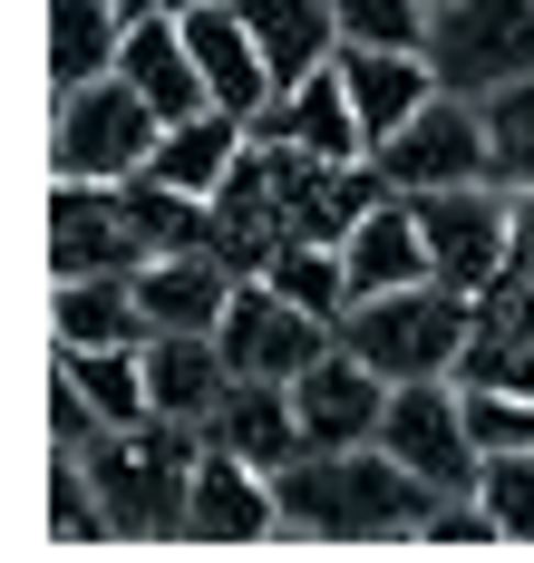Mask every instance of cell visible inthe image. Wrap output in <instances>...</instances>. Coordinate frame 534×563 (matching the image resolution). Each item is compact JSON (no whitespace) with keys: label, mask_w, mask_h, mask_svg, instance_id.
<instances>
[{"label":"cell","mask_w":534,"mask_h":563,"mask_svg":"<svg viewBox=\"0 0 534 563\" xmlns=\"http://www.w3.org/2000/svg\"><path fill=\"white\" fill-rule=\"evenodd\" d=\"M282 486V525L311 544H418V515L437 506V486L409 476L379 448H301L292 466H272Z\"/></svg>","instance_id":"6da1fadb"},{"label":"cell","mask_w":534,"mask_h":563,"mask_svg":"<svg viewBox=\"0 0 534 563\" xmlns=\"http://www.w3.org/2000/svg\"><path fill=\"white\" fill-rule=\"evenodd\" d=\"M88 456L98 496L118 544H185V496H194V466H204V428L185 418H146V428H108Z\"/></svg>","instance_id":"7a4b0ae2"},{"label":"cell","mask_w":534,"mask_h":563,"mask_svg":"<svg viewBox=\"0 0 534 563\" xmlns=\"http://www.w3.org/2000/svg\"><path fill=\"white\" fill-rule=\"evenodd\" d=\"M476 331V301L447 291V282H399V291H359L341 311V340H351L369 369L389 379H457Z\"/></svg>","instance_id":"3957f363"},{"label":"cell","mask_w":534,"mask_h":563,"mask_svg":"<svg viewBox=\"0 0 534 563\" xmlns=\"http://www.w3.org/2000/svg\"><path fill=\"white\" fill-rule=\"evenodd\" d=\"M156 136H166V117L136 98V78H78L59 88V146H49V166L59 175H88V185H126V175L156 166Z\"/></svg>","instance_id":"277c9868"},{"label":"cell","mask_w":534,"mask_h":563,"mask_svg":"<svg viewBox=\"0 0 534 563\" xmlns=\"http://www.w3.org/2000/svg\"><path fill=\"white\" fill-rule=\"evenodd\" d=\"M427 68L457 98H496L534 78V0H437L427 10Z\"/></svg>","instance_id":"5b68a950"},{"label":"cell","mask_w":534,"mask_h":563,"mask_svg":"<svg viewBox=\"0 0 534 563\" xmlns=\"http://www.w3.org/2000/svg\"><path fill=\"white\" fill-rule=\"evenodd\" d=\"M379 448L399 456L409 476H427L437 496H467L476 476H486V448H476V428H467V389L457 379H389Z\"/></svg>","instance_id":"8992f818"},{"label":"cell","mask_w":534,"mask_h":563,"mask_svg":"<svg viewBox=\"0 0 534 563\" xmlns=\"http://www.w3.org/2000/svg\"><path fill=\"white\" fill-rule=\"evenodd\" d=\"M369 166L389 195H437V185H476L486 175V98H457V88H437L409 126H389L379 146H369Z\"/></svg>","instance_id":"52a82bcc"},{"label":"cell","mask_w":534,"mask_h":563,"mask_svg":"<svg viewBox=\"0 0 534 563\" xmlns=\"http://www.w3.org/2000/svg\"><path fill=\"white\" fill-rule=\"evenodd\" d=\"M418 224H427V273L447 291H486V282L515 263V214H505V185L476 175V185H437V195H409Z\"/></svg>","instance_id":"ba28073f"},{"label":"cell","mask_w":534,"mask_h":563,"mask_svg":"<svg viewBox=\"0 0 534 563\" xmlns=\"http://www.w3.org/2000/svg\"><path fill=\"white\" fill-rule=\"evenodd\" d=\"M272 534H292V525H282L272 466H253V456H234V448L204 438L194 496H185V544H194V554H253V544H272Z\"/></svg>","instance_id":"9c48e42d"},{"label":"cell","mask_w":534,"mask_h":563,"mask_svg":"<svg viewBox=\"0 0 534 563\" xmlns=\"http://www.w3.org/2000/svg\"><path fill=\"white\" fill-rule=\"evenodd\" d=\"M214 340H224V360H234V379H301L321 350H331V321L321 311H301V301H282L263 273L234 282V301H224V321H214Z\"/></svg>","instance_id":"30bf717a"},{"label":"cell","mask_w":534,"mask_h":563,"mask_svg":"<svg viewBox=\"0 0 534 563\" xmlns=\"http://www.w3.org/2000/svg\"><path fill=\"white\" fill-rule=\"evenodd\" d=\"M146 263V233L126 214V185H88L59 175L49 185V273H136Z\"/></svg>","instance_id":"8fae6325"},{"label":"cell","mask_w":534,"mask_h":563,"mask_svg":"<svg viewBox=\"0 0 534 563\" xmlns=\"http://www.w3.org/2000/svg\"><path fill=\"white\" fill-rule=\"evenodd\" d=\"M292 398H301V438L311 448H369L379 418H389V369H369L351 340H331L292 379Z\"/></svg>","instance_id":"7c38bea8"},{"label":"cell","mask_w":534,"mask_h":563,"mask_svg":"<svg viewBox=\"0 0 534 563\" xmlns=\"http://www.w3.org/2000/svg\"><path fill=\"white\" fill-rule=\"evenodd\" d=\"M118 78H136V98H146L156 117L214 108V88H204V58H194V40H185V10H136V20H126Z\"/></svg>","instance_id":"4fadbf2b"},{"label":"cell","mask_w":534,"mask_h":563,"mask_svg":"<svg viewBox=\"0 0 534 563\" xmlns=\"http://www.w3.org/2000/svg\"><path fill=\"white\" fill-rule=\"evenodd\" d=\"M234 263L204 243V253H146L136 263V301H146V321L156 331H214L224 321V301H234Z\"/></svg>","instance_id":"5bb4252c"},{"label":"cell","mask_w":534,"mask_h":563,"mask_svg":"<svg viewBox=\"0 0 534 563\" xmlns=\"http://www.w3.org/2000/svg\"><path fill=\"white\" fill-rule=\"evenodd\" d=\"M146 389H156V418L204 428L234 389V360H224L214 331H146Z\"/></svg>","instance_id":"9a60e30c"},{"label":"cell","mask_w":534,"mask_h":563,"mask_svg":"<svg viewBox=\"0 0 534 563\" xmlns=\"http://www.w3.org/2000/svg\"><path fill=\"white\" fill-rule=\"evenodd\" d=\"M263 136L311 146V156H369V126H359V98H351V78H341V58L311 68V78H292L272 98V117H263Z\"/></svg>","instance_id":"2e32d148"},{"label":"cell","mask_w":534,"mask_h":563,"mask_svg":"<svg viewBox=\"0 0 534 563\" xmlns=\"http://www.w3.org/2000/svg\"><path fill=\"white\" fill-rule=\"evenodd\" d=\"M253 156V126H243L234 108H194V117H166V136H156V166L146 175H166V185H185V195H224L234 185V166Z\"/></svg>","instance_id":"e0dca14e"},{"label":"cell","mask_w":534,"mask_h":563,"mask_svg":"<svg viewBox=\"0 0 534 563\" xmlns=\"http://www.w3.org/2000/svg\"><path fill=\"white\" fill-rule=\"evenodd\" d=\"M341 78H351V98H359V126H369V146H379L389 126H409V117L437 98V68H427V49L341 40Z\"/></svg>","instance_id":"ac0fdd59"},{"label":"cell","mask_w":534,"mask_h":563,"mask_svg":"<svg viewBox=\"0 0 534 563\" xmlns=\"http://www.w3.org/2000/svg\"><path fill=\"white\" fill-rule=\"evenodd\" d=\"M204 438H214V448H234V456H253V466H292V456L311 448V438H301L292 379H234L224 408L204 418Z\"/></svg>","instance_id":"d6986e66"},{"label":"cell","mask_w":534,"mask_h":563,"mask_svg":"<svg viewBox=\"0 0 534 563\" xmlns=\"http://www.w3.org/2000/svg\"><path fill=\"white\" fill-rule=\"evenodd\" d=\"M341 253H351V291H399V282H437L427 273V224H418L409 195H379L351 233H341Z\"/></svg>","instance_id":"ffe728a7"},{"label":"cell","mask_w":534,"mask_h":563,"mask_svg":"<svg viewBox=\"0 0 534 563\" xmlns=\"http://www.w3.org/2000/svg\"><path fill=\"white\" fill-rule=\"evenodd\" d=\"M156 331L146 301H136V273H68L59 282V350H136Z\"/></svg>","instance_id":"44dd1931"},{"label":"cell","mask_w":534,"mask_h":563,"mask_svg":"<svg viewBox=\"0 0 534 563\" xmlns=\"http://www.w3.org/2000/svg\"><path fill=\"white\" fill-rule=\"evenodd\" d=\"M234 10L253 20V40H263V58H272L282 88L341 58V10L331 0H234Z\"/></svg>","instance_id":"7402d4cb"},{"label":"cell","mask_w":534,"mask_h":563,"mask_svg":"<svg viewBox=\"0 0 534 563\" xmlns=\"http://www.w3.org/2000/svg\"><path fill=\"white\" fill-rule=\"evenodd\" d=\"M126 0H49V78L78 88V78H108L126 49Z\"/></svg>","instance_id":"603a6c76"},{"label":"cell","mask_w":534,"mask_h":563,"mask_svg":"<svg viewBox=\"0 0 534 563\" xmlns=\"http://www.w3.org/2000/svg\"><path fill=\"white\" fill-rule=\"evenodd\" d=\"M59 379L98 408V428H146V418H156V389H146V340H136V350H59Z\"/></svg>","instance_id":"cb8c5ba5"},{"label":"cell","mask_w":534,"mask_h":563,"mask_svg":"<svg viewBox=\"0 0 534 563\" xmlns=\"http://www.w3.org/2000/svg\"><path fill=\"white\" fill-rule=\"evenodd\" d=\"M263 282H272L282 301H301V311H321L331 331H341V311L359 301V291H351V253H341V243H321V233H292V243L263 263Z\"/></svg>","instance_id":"d4e9b609"},{"label":"cell","mask_w":534,"mask_h":563,"mask_svg":"<svg viewBox=\"0 0 534 563\" xmlns=\"http://www.w3.org/2000/svg\"><path fill=\"white\" fill-rule=\"evenodd\" d=\"M49 544H78V554L118 544L108 496H98V476H88V456H78V448H49Z\"/></svg>","instance_id":"484cf974"},{"label":"cell","mask_w":534,"mask_h":563,"mask_svg":"<svg viewBox=\"0 0 534 563\" xmlns=\"http://www.w3.org/2000/svg\"><path fill=\"white\" fill-rule=\"evenodd\" d=\"M486 175L496 185H534V78L486 98Z\"/></svg>","instance_id":"4316f807"},{"label":"cell","mask_w":534,"mask_h":563,"mask_svg":"<svg viewBox=\"0 0 534 563\" xmlns=\"http://www.w3.org/2000/svg\"><path fill=\"white\" fill-rule=\"evenodd\" d=\"M496 544H505V525H496V506L467 486V496H437V506L418 515L409 554H496Z\"/></svg>","instance_id":"83f0119b"},{"label":"cell","mask_w":534,"mask_h":563,"mask_svg":"<svg viewBox=\"0 0 534 563\" xmlns=\"http://www.w3.org/2000/svg\"><path fill=\"white\" fill-rule=\"evenodd\" d=\"M457 389H467V428H476V448H486V456L534 448V398L525 389H476V379H457Z\"/></svg>","instance_id":"f1b7e54d"},{"label":"cell","mask_w":534,"mask_h":563,"mask_svg":"<svg viewBox=\"0 0 534 563\" xmlns=\"http://www.w3.org/2000/svg\"><path fill=\"white\" fill-rule=\"evenodd\" d=\"M476 496L496 506V525H505V544H534V448H515V456H486Z\"/></svg>","instance_id":"f546056e"},{"label":"cell","mask_w":534,"mask_h":563,"mask_svg":"<svg viewBox=\"0 0 534 563\" xmlns=\"http://www.w3.org/2000/svg\"><path fill=\"white\" fill-rule=\"evenodd\" d=\"M341 40H379V49H427V0H331Z\"/></svg>","instance_id":"4dcf8cb0"},{"label":"cell","mask_w":534,"mask_h":563,"mask_svg":"<svg viewBox=\"0 0 534 563\" xmlns=\"http://www.w3.org/2000/svg\"><path fill=\"white\" fill-rule=\"evenodd\" d=\"M505 214H515V253H534V185H505Z\"/></svg>","instance_id":"1f68e13d"},{"label":"cell","mask_w":534,"mask_h":563,"mask_svg":"<svg viewBox=\"0 0 534 563\" xmlns=\"http://www.w3.org/2000/svg\"><path fill=\"white\" fill-rule=\"evenodd\" d=\"M126 10H185V0H126Z\"/></svg>","instance_id":"d6a6232c"},{"label":"cell","mask_w":534,"mask_h":563,"mask_svg":"<svg viewBox=\"0 0 534 563\" xmlns=\"http://www.w3.org/2000/svg\"><path fill=\"white\" fill-rule=\"evenodd\" d=\"M427 10H437V0H427Z\"/></svg>","instance_id":"836d02e7"}]
</instances>
